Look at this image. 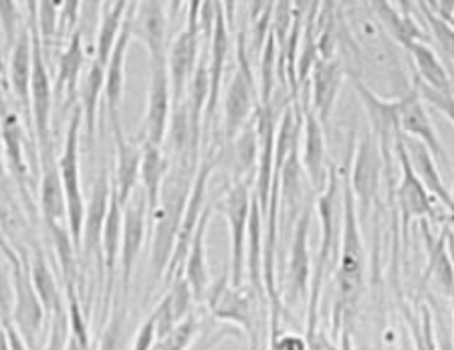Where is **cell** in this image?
<instances>
[{
    "mask_svg": "<svg viewBox=\"0 0 454 350\" xmlns=\"http://www.w3.org/2000/svg\"><path fill=\"white\" fill-rule=\"evenodd\" d=\"M360 215H357L354 193L348 185L343 188V227L341 243L335 266V296L332 310L333 342H341V350H349V337L354 330L364 288H365V247L362 239Z\"/></svg>",
    "mask_w": 454,
    "mask_h": 350,
    "instance_id": "6da1fadb",
    "label": "cell"
},
{
    "mask_svg": "<svg viewBox=\"0 0 454 350\" xmlns=\"http://www.w3.org/2000/svg\"><path fill=\"white\" fill-rule=\"evenodd\" d=\"M196 171L194 166L172 164L158 205L150 211V269L156 283H164Z\"/></svg>",
    "mask_w": 454,
    "mask_h": 350,
    "instance_id": "7a4b0ae2",
    "label": "cell"
},
{
    "mask_svg": "<svg viewBox=\"0 0 454 350\" xmlns=\"http://www.w3.org/2000/svg\"><path fill=\"white\" fill-rule=\"evenodd\" d=\"M210 318L215 322L231 324L245 334L247 340L261 337L259 310L261 302L251 286H234L231 282V269L226 266L224 274L218 280H212L207 298H204ZM267 306V304H265ZM269 308V306H267Z\"/></svg>",
    "mask_w": 454,
    "mask_h": 350,
    "instance_id": "3957f363",
    "label": "cell"
},
{
    "mask_svg": "<svg viewBox=\"0 0 454 350\" xmlns=\"http://www.w3.org/2000/svg\"><path fill=\"white\" fill-rule=\"evenodd\" d=\"M82 134H83V109L82 104L73 106L71 118L65 132L63 152L57 158L59 172H61L65 199H67V221L69 231L75 243L77 251L82 253V239H83V223H85V196L82 188Z\"/></svg>",
    "mask_w": 454,
    "mask_h": 350,
    "instance_id": "277c9868",
    "label": "cell"
},
{
    "mask_svg": "<svg viewBox=\"0 0 454 350\" xmlns=\"http://www.w3.org/2000/svg\"><path fill=\"white\" fill-rule=\"evenodd\" d=\"M253 188L251 179L231 182L224 193L216 199V209L226 219L231 231V282L234 286H243L247 272V242H248V225H251L253 211Z\"/></svg>",
    "mask_w": 454,
    "mask_h": 350,
    "instance_id": "5b68a950",
    "label": "cell"
},
{
    "mask_svg": "<svg viewBox=\"0 0 454 350\" xmlns=\"http://www.w3.org/2000/svg\"><path fill=\"white\" fill-rule=\"evenodd\" d=\"M254 90V76L247 55L245 33H240L237 39V69L232 73L224 96L223 142H231L234 136L243 132L247 123L253 122L256 106H259Z\"/></svg>",
    "mask_w": 454,
    "mask_h": 350,
    "instance_id": "8992f818",
    "label": "cell"
},
{
    "mask_svg": "<svg viewBox=\"0 0 454 350\" xmlns=\"http://www.w3.org/2000/svg\"><path fill=\"white\" fill-rule=\"evenodd\" d=\"M386 169L387 163L382 148H380L378 138L373 136L372 130H368V132L362 134L360 142H357L351 171L346 174L348 185L351 193H354L360 221H368L373 203L378 199L380 187H382Z\"/></svg>",
    "mask_w": 454,
    "mask_h": 350,
    "instance_id": "52a82bcc",
    "label": "cell"
},
{
    "mask_svg": "<svg viewBox=\"0 0 454 350\" xmlns=\"http://www.w3.org/2000/svg\"><path fill=\"white\" fill-rule=\"evenodd\" d=\"M33 85H31V114H33V140L39 160L53 156V99L55 85L51 84L47 69V53L39 39L36 28L33 31Z\"/></svg>",
    "mask_w": 454,
    "mask_h": 350,
    "instance_id": "ba28073f",
    "label": "cell"
},
{
    "mask_svg": "<svg viewBox=\"0 0 454 350\" xmlns=\"http://www.w3.org/2000/svg\"><path fill=\"white\" fill-rule=\"evenodd\" d=\"M20 261L12 267V286H14V304L11 322L27 340L33 350L43 345V328H45L47 310L43 306L39 294L33 286L31 266H28V253L20 250Z\"/></svg>",
    "mask_w": 454,
    "mask_h": 350,
    "instance_id": "9c48e42d",
    "label": "cell"
},
{
    "mask_svg": "<svg viewBox=\"0 0 454 350\" xmlns=\"http://www.w3.org/2000/svg\"><path fill=\"white\" fill-rule=\"evenodd\" d=\"M315 209L307 203L301 215L297 217L295 225L291 229L289 242V259L287 269H285V302L287 304H301L309 302L313 266L309 255V229Z\"/></svg>",
    "mask_w": 454,
    "mask_h": 350,
    "instance_id": "30bf717a",
    "label": "cell"
},
{
    "mask_svg": "<svg viewBox=\"0 0 454 350\" xmlns=\"http://www.w3.org/2000/svg\"><path fill=\"white\" fill-rule=\"evenodd\" d=\"M150 227V207L148 199L142 191V187L136 188L131 199L123 207V229H121V250H120V296L129 298L131 278H134V269L140 253L145 243V233Z\"/></svg>",
    "mask_w": 454,
    "mask_h": 350,
    "instance_id": "8fae6325",
    "label": "cell"
},
{
    "mask_svg": "<svg viewBox=\"0 0 454 350\" xmlns=\"http://www.w3.org/2000/svg\"><path fill=\"white\" fill-rule=\"evenodd\" d=\"M354 87L360 96L362 106L368 114L370 130L378 138L380 148L384 152V158L390 166V156H396V142L400 140V114L406 106L408 91L398 98H382L378 91H373L370 85H365L362 79L354 77Z\"/></svg>",
    "mask_w": 454,
    "mask_h": 350,
    "instance_id": "7c38bea8",
    "label": "cell"
},
{
    "mask_svg": "<svg viewBox=\"0 0 454 350\" xmlns=\"http://www.w3.org/2000/svg\"><path fill=\"white\" fill-rule=\"evenodd\" d=\"M396 160L400 166V182L396 187V205L400 213V225H402V237L408 243L410 225L414 221H428L434 217V196H432L419 174L414 172L412 164H410L404 134L400 136L396 142Z\"/></svg>",
    "mask_w": 454,
    "mask_h": 350,
    "instance_id": "4fadbf2b",
    "label": "cell"
},
{
    "mask_svg": "<svg viewBox=\"0 0 454 350\" xmlns=\"http://www.w3.org/2000/svg\"><path fill=\"white\" fill-rule=\"evenodd\" d=\"M168 0H131V39L140 41L148 51L150 65L166 63L168 57Z\"/></svg>",
    "mask_w": 454,
    "mask_h": 350,
    "instance_id": "5bb4252c",
    "label": "cell"
},
{
    "mask_svg": "<svg viewBox=\"0 0 454 350\" xmlns=\"http://www.w3.org/2000/svg\"><path fill=\"white\" fill-rule=\"evenodd\" d=\"M112 172L107 169L99 171L93 180L90 201L85 207V223H83V239H82V253L87 261H93L99 267L101 280H106L104 272V253H101V237H104L106 219L112 205Z\"/></svg>",
    "mask_w": 454,
    "mask_h": 350,
    "instance_id": "9a60e30c",
    "label": "cell"
},
{
    "mask_svg": "<svg viewBox=\"0 0 454 350\" xmlns=\"http://www.w3.org/2000/svg\"><path fill=\"white\" fill-rule=\"evenodd\" d=\"M172 107H174V98H172L170 77H168L166 63L150 65L148 99H145V112H144L137 142L164 146L168 126H170V118H172Z\"/></svg>",
    "mask_w": 454,
    "mask_h": 350,
    "instance_id": "2e32d148",
    "label": "cell"
},
{
    "mask_svg": "<svg viewBox=\"0 0 454 350\" xmlns=\"http://www.w3.org/2000/svg\"><path fill=\"white\" fill-rule=\"evenodd\" d=\"M115 142V160L112 172V188L123 205L131 199L140 185V166H142V142H131L123 132L121 115L109 118Z\"/></svg>",
    "mask_w": 454,
    "mask_h": 350,
    "instance_id": "e0dca14e",
    "label": "cell"
},
{
    "mask_svg": "<svg viewBox=\"0 0 454 350\" xmlns=\"http://www.w3.org/2000/svg\"><path fill=\"white\" fill-rule=\"evenodd\" d=\"M9 90L12 93L14 104L23 114L25 126L33 136V114H31V85H33V33L28 25L20 31L9 49Z\"/></svg>",
    "mask_w": 454,
    "mask_h": 350,
    "instance_id": "ac0fdd59",
    "label": "cell"
},
{
    "mask_svg": "<svg viewBox=\"0 0 454 350\" xmlns=\"http://www.w3.org/2000/svg\"><path fill=\"white\" fill-rule=\"evenodd\" d=\"M200 61V28L184 27V31L176 35L172 45L168 47L166 68L170 77V90L174 104L186 96L188 84L192 79L196 65Z\"/></svg>",
    "mask_w": 454,
    "mask_h": 350,
    "instance_id": "d6986e66",
    "label": "cell"
},
{
    "mask_svg": "<svg viewBox=\"0 0 454 350\" xmlns=\"http://www.w3.org/2000/svg\"><path fill=\"white\" fill-rule=\"evenodd\" d=\"M303 109V128H301V163L307 174V180L315 193H321L327 185L329 171L327 164V144L324 123L313 114V109L301 104Z\"/></svg>",
    "mask_w": 454,
    "mask_h": 350,
    "instance_id": "ffe728a7",
    "label": "cell"
},
{
    "mask_svg": "<svg viewBox=\"0 0 454 350\" xmlns=\"http://www.w3.org/2000/svg\"><path fill=\"white\" fill-rule=\"evenodd\" d=\"M343 79H346V65L338 57H319L307 79L311 85V104L307 106L313 109L324 126H327L338 104Z\"/></svg>",
    "mask_w": 454,
    "mask_h": 350,
    "instance_id": "44dd1931",
    "label": "cell"
},
{
    "mask_svg": "<svg viewBox=\"0 0 454 350\" xmlns=\"http://www.w3.org/2000/svg\"><path fill=\"white\" fill-rule=\"evenodd\" d=\"M0 138H3L6 166H9L14 187L19 188L27 203H31V193H28L31 172H28V163L25 156L27 138L20 115L14 109H4L3 118H0Z\"/></svg>",
    "mask_w": 454,
    "mask_h": 350,
    "instance_id": "7402d4cb",
    "label": "cell"
},
{
    "mask_svg": "<svg viewBox=\"0 0 454 350\" xmlns=\"http://www.w3.org/2000/svg\"><path fill=\"white\" fill-rule=\"evenodd\" d=\"M400 132L404 136H412L419 142H422L438 163L449 164V156H446L444 146L436 134L434 123L430 120L427 106H424V99L420 98L419 87H416V82L412 87H410L406 106L400 114Z\"/></svg>",
    "mask_w": 454,
    "mask_h": 350,
    "instance_id": "603a6c76",
    "label": "cell"
},
{
    "mask_svg": "<svg viewBox=\"0 0 454 350\" xmlns=\"http://www.w3.org/2000/svg\"><path fill=\"white\" fill-rule=\"evenodd\" d=\"M207 45H208V69H210V98H208L207 114H204V130H207L210 126V122L215 120L218 99H221L226 63H229V55L232 51L231 27L226 23L224 9H221V12H218L215 31H212V36Z\"/></svg>",
    "mask_w": 454,
    "mask_h": 350,
    "instance_id": "cb8c5ba5",
    "label": "cell"
},
{
    "mask_svg": "<svg viewBox=\"0 0 454 350\" xmlns=\"http://www.w3.org/2000/svg\"><path fill=\"white\" fill-rule=\"evenodd\" d=\"M215 203H208V207L204 209V213L199 221V227L192 237V243H190V250L186 253L184 267H182V275H184L190 290H192L196 304H202L204 298H207L210 290V267H208V253H207V231L210 223L212 209H215Z\"/></svg>",
    "mask_w": 454,
    "mask_h": 350,
    "instance_id": "d4e9b609",
    "label": "cell"
},
{
    "mask_svg": "<svg viewBox=\"0 0 454 350\" xmlns=\"http://www.w3.org/2000/svg\"><path fill=\"white\" fill-rule=\"evenodd\" d=\"M41 179H39V211L47 229L53 225H69L67 221V199L59 172L55 156L39 160Z\"/></svg>",
    "mask_w": 454,
    "mask_h": 350,
    "instance_id": "484cf974",
    "label": "cell"
},
{
    "mask_svg": "<svg viewBox=\"0 0 454 350\" xmlns=\"http://www.w3.org/2000/svg\"><path fill=\"white\" fill-rule=\"evenodd\" d=\"M194 306V294L186 278L182 274L176 275L170 283H166L164 296L160 298L156 308L152 310L158 322V337H164L176 324H180L186 316L192 314Z\"/></svg>",
    "mask_w": 454,
    "mask_h": 350,
    "instance_id": "4316f807",
    "label": "cell"
},
{
    "mask_svg": "<svg viewBox=\"0 0 454 350\" xmlns=\"http://www.w3.org/2000/svg\"><path fill=\"white\" fill-rule=\"evenodd\" d=\"M427 235V251L428 264L424 272V282H432L442 291L444 296H452L454 291V258L450 250L452 231L449 225L441 231V235H432L428 229H424Z\"/></svg>",
    "mask_w": 454,
    "mask_h": 350,
    "instance_id": "83f0119b",
    "label": "cell"
},
{
    "mask_svg": "<svg viewBox=\"0 0 454 350\" xmlns=\"http://www.w3.org/2000/svg\"><path fill=\"white\" fill-rule=\"evenodd\" d=\"M129 41H131V25H129V12H128L126 25H123L120 36H117L112 57H109V61L106 65L104 101H106V112L109 118L120 115L123 87H126V55H128Z\"/></svg>",
    "mask_w": 454,
    "mask_h": 350,
    "instance_id": "f1b7e54d",
    "label": "cell"
},
{
    "mask_svg": "<svg viewBox=\"0 0 454 350\" xmlns=\"http://www.w3.org/2000/svg\"><path fill=\"white\" fill-rule=\"evenodd\" d=\"M87 61V49L83 36L79 31L73 33L67 39V47L59 57L57 77H55V93L67 101H75L79 98L77 87L82 84V71Z\"/></svg>",
    "mask_w": 454,
    "mask_h": 350,
    "instance_id": "f546056e",
    "label": "cell"
},
{
    "mask_svg": "<svg viewBox=\"0 0 454 350\" xmlns=\"http://www.w3.org/2000/svg\"><path fill=\"white\" fill-rule=\"evenodd\" d=\"M172 160L164 150V146L142 142V166H140V185L148 199L150 211L158 205L162 187L170 174Z\"/></svg>",
    "mask_w": 454,
    "mask_h": 350,
    "instance_id": "4dcf8cb0",
    "label": "cell"
},
{
    "mask_svg": "<svg viewBox=\"0 0 454 350\" xmlns=\"http://www.w3.org/2000/svg\"><path fill=\"white\" fill-rule=\"evenodd\" d=\"M404 142H406L410 164H412L414 172L419 174L420 180L424 182L427 191L434 196L438 203H442V205L449 209L450 213H454V199L441 177V169H438L436 158L430 155V150L422 142H419V140L416 142L404 140Z\"/></svg>",
    "mask_w": 454,
    "mask_h": 350,
    "instance_id": "1f68e13d",
    "label": "cell"
},
{
    "mask_svg": "<svg viewBox=\"0 0 454 350\" xmlns=\"http://www.w3.org/2000/svg\"><path fill=\"white\" fill-rule=\"evenodd\" d=\"M104 87H106V65L98 60H91L90 69L82 84V91H79V104L83 109V134L90 146L95 140V130H98V112L99 104L104 99Z\"/></svg>",
    "mask_w": 454,
    "mask_h": 350,
    "instance_id": "d6a6232c",
    "label": "cell"
},
{
    "mask_svg": "<svg viewBox=\"0 0 454 350\" xmlns=\"http://www.w3.org/2000/svg\"><path fill=\"white\" fill-rule=\"evenodd\" d=\"M28 266H31V278L33 286L39 294L43 306H45L47 316H55L59 312L67 310V304L63 302L61 286H59V280L53 269H51L47 255L43 253L41 247H35L33 255H28Z\"/></svg>",
    "mask_w": 454,
    "mask_h": 350,
    "instance_id": "836d02e7",
    "label": "cell"
},
{
    "mask_svg": "<svg viewBox=\"0 0 454 350\" xmlns=\"http://www.w3.org/2000/svg\"><path fill=\"white\" fill-rule=\"evenodd\" d=\"M406 51L410 57H412V63L416 68V82H420L422 85H428L432 90L438 91H452L449 71L444 69L442 61L438 60L434 49H432L428 43L414 41L410 43Z\"/></svg>",
    "mask_w": 454,
    "mask_h": 350,
    "instance_id": "e575fe53",
    "label": "cell"
},
{
    "mask_svg": "<svg viewBox=\"0 0 454 350\" xmlns=\"http://www.w3.org/2000/svg\"><path fill=\"white\" fill-rule=\"evenodd\" d=\"M131 0H107L104 17H101L98 41H95V53L91 60H98L99 63L107 65L112 51L115 47L117 36H120L123 25H126L128 12H129Z\"/></svg>",
    "mask_w": 454,
    "mask_h": 350,
    "instance_id": "d590c367",
    "label": "cell"
},
{
    "mask_svg": "<svg viewBox=\"0 0 454 350\" xmlns=\"http://www.w3.org/2000/svg\"><path fill=\"white\" fill-rule=\"evenodd\" d=\"M112 314L101 334L99 350H121L126 342V324H128V300L121 296H114Z\"/></svg>",
    "mask_w": 454,
    "mask_h": 350,
    "instance_id": "8d00e7d4",
    "label": "cell"
},
{
    "mask_svg": "<svg viewBox=\"0 0 454 350\" xmlns=\"http://www.w3.org/2000/svg\"><path fill=\"white\" fill-rule=\"evenodd\" d=\"M202 324L204 322L196 316V312H192V314L186 316L180 324H176L170 332L164 334V337H158L152 350H186L192 345L194 338L199 337Z\"/></svg>",
    "mask_w": 454,
    "mask_h": 350,
    "instance_id": "74e56055",
    "label": "cell"
},
{
    "mask_svg": "<svg viewBox=\"0 0 454 350\" xmlns=\"http://www.w3.org/2000/svg\"><path fill=\"white\" fill-rule=\"evenodd\" d=\"M107 0H82V12H79V25L77 31L82 33L87 55L95 53V41H98V31L101 17H104Z\"/></svg>",
    "mask_w": 454,
    "mask_h": 350,
    "instance_id": "f35d334b",
    "label": "cell"
},
{
    "mask_svg": "<svg viewBox=\"0 0 454 350\" xmlns=\"http://www.w3.org/2000/svg\"><path fill=\"white\" fill-rule=\"evenodd\" d=\"M240 337H245V334L231 324L204 322L199 337L194 338L192 345H190L186 350H216L226 338H240Z\"/></svg>",
    "mask_w": 454,
    "mask_h": 350,
    "instance_id": "ab89813d",
    "label": "cell"
},
{
    "mask_svg": "<svg viewBox=\"0 0 454 350\" xmlns=\"http://www.w3.org/2000/svg\"><path fill=\"white\" fill-rule=\"evenodd\" d=\"M27 25L25 14L20 11V0H0V28H3L6 47L11 49L14 45Z\"/></svg>",
    "mask_w": 454,
    "mask_h": 350,
    "instance_id": "60d3db41",
    "label": "cell"
},
{
    "mask_svg": "<svg viewBox=\"0 0 454 350\" xmlns=\"http://www.w3.org/2000/svg\"><path fill=\"white\" fill-rule=\"evenodd\" d=\"M420 3H422L424 17H427L432 33H434L438 45H441L444 53L454 61V27L449 23V20L442 19L434 9H432L428 3H424V0H420Z\"/></svg>",
    "mask_w": 454,
    "mask_h": 350,
    "instance_id": "b9f144b4",
    "label": "cell"
},
{
    "mask_svg": "<svg viewBox=\"0 0 454 350\" xmlns=\"http://www.w3.org/2000/svg\"><path fill=\"white\" fill-rule=\"evenodd\" d=\"M69 337H71L69 316H67V310H63L59 312V314L49 318V332L45 340H43L41 350H67Z\"/></svg>",
    "mask_w": 454,
    "mask_h": 350,
    "instance_id": "7bdbcfd3",
    "label": "cell"
},
{
    "mask_svg": "<svg viewBox=\"0 0 454 350\" xmlns=\"http://www.w3.org/2000/svg\"><path fill=\"white\" fill-rule=\"evenodd\" d=\"M14 304V286H12V267L11 261L0 251V318L11 322Z\"/></svg>",
    "mask_w": 454,
    "mask_h": 350,
    "instance_id": "ee69618b",
    "label": "cell"
},
{
    "mask_svg": "<svg viewBox=\"0 0 454 350\" xmlns=\"http://www.w3.org/2000/svg\"><path fill=\"white\" fill-rule=\"evenodd\" d=\"M416 82V79H414ZM416 87H419L420 98L424 99V104H430L432 107H436L446 120H449L454 126V93L452 91H438L432 90L428 85H422L420 82H416Z\"/></svg>",
    "mask_w": 454,
    "mask_h": 350,
    "instance_id": "f6af8a7d",
    "label": "cell"
},
{
    "mask_svg": "<svg viewBox=\"0 0 454 350\" xmlns=\"http://www.w3.org/2000/svg\"><path fill=\"white\" fill-rule=\"evenodd\" d=\"M267 350H311V345L307 337H301V334L279 330L269 334Z\"/></svg>",
    "mask_w": 454,
    "mask_h": 350,
    "instance_id": "bcb514c9",
    "label": "cell"
},
{
    "mask_svg": "<svg viewBox=\"0 0 454 350\" xmlns=\"http://www.w3.org/2000/svg\"><path fill=\"white\" fill-rule=\"evenodd\" d=\"M158 340V322L153 312H150V316L144 320L137 328L134 342H131V350H152V346L156 345Z\"/></svg>",
    "mask_w": 454,
    "mask_h": 350,
    "instance_id": "7dc6e473",
    "label": "cell"
},
{
    "mask_svg": "<svg viewBox=\"0 0 454 350\" xmlns=\"http://www.w3.org/2000/svg\"><path fill=\"white\" fill-rule=\"evenodd\" d=\"M436 350H454V332L452 324L446 322L442 316H438V324L434 326Z\"/></svg>",
    "mask_w": 454,
    "mask_h": 350,
    "instance_id": "c3c4849f",
    "label": "cell"
},
{
    "mask_svg": "<svg viewBox=\"0 0 454 350\" xmlns=\"http://www.w3.org/2000/svg\"><path fill=\"white\" fill-rule=\"evenodd\" d=\"M9 326V340H11V350H33L31 346L27 345V340L20 337V332L14 328L12 322L6 324Z\"/></svg>",
    "mask_w": 454,
    "mask_h": 350,
    "instance_id": "681fc988",
    "label": "cell"
},
{
    "mask_svg": "<svg viewBox=\"0 0 454 350\" xmlns=\"http://www.w3.org/2000/svg\"><path fill=\"white\" fill-rule=\"evenodd\" d=\"M223 9H224L226 23H229L231 31H232V28H234V23H237V9H239V0H223Z\"/></svg>",
    "mask_w": 454,
    "mask_h": 350,
    "instance_id": "f907efd6",
    "label": "cell"
},
{
    "mask_svg": "<svg viewBox=\"0 0 454 350\" xmlns=\"http://www.w3.org/2000/svg\"><path fill=\"white\" fill-rule=\"evenodd\" d=\"M9 322H4L0 318V350H11V340H9Z\"/></svg>",
    "mask_w": 454,
    "mask_h": 350,
    "instance_id": "816d5d0a",
    "label": "cell"
},
{
    "mask_svg": "<svg viewBox=\"0 0 454 350\" xmlns=\"http://www.w3.org/2000/svg\"><path fill=\"white\" fill-rule=\"evenodd\" d=\"M186 6V0H168V11H170V19L174 20L178 17L180 11Z\"/></svg>",
    "mask_w": 454,
    "mask_h": 350,
    "instance_id": "f5cc1de1",
    "label": "cell"
},
{
    "mask_svg": "<svg viewBox=\"0 0 454 350\" xmlns=\"http://www.w3.org/2000/svg\"><path fill=\"white\" fill-rule=\"evenodd\" d=\"M392 4L396 6L402 14H412V0H392Z\"/></svg>",
    "mask_w": 454,
    "mask_h": 350,
    "instance_id": "db71d44e",
    "label": "cell"
},
{
    "mask_svg": "<svg viewBox=\"0 0 454 350\" xmlns=\"http://www.w3.org/2000/svg\"><path fill=\"white\" fill-rule=\"evenodd\" d=\"M400 350H416L414 342H412V338H410L408 332H404V337H402V340H400Z\"/></svg>",
    "mask_w": 454,
    "mask_h": 350,
    "instance_id": "11a10c76",
    "label": "cell"
},
{
    "mask_svg": "<svg viewBox=\"0 0 454 350\" xmlns=\"http://www.w3.org/2000/svg\"><path fill=\"white\" fill-rule=\"evenodd\" d=\"M248 350H262V337H254L248 340Z\"/></svg>",
    "mask_w": 454,
    "mask_h": 350,
    "instance_id": "9f6ffc18",
    "label": "cell"
},
{
    "mask_svg": "<svg viewBox=\"0 0 454 350\" xmlns=\"http://www.w3.org/2000/svg\"><path fill=\"white\" fill-rule=\"evenodd\" d=\"M357 4V0H340V6H343L346 11H351Z\"/></svg>",
    "mask_w": 454,
    "mask_h": 350,
    "instance_id": "6f0895ef",
    "label": "cell"
},
{
    "mask_svg": "<svg viewBox=\"0 0 454 350\" xmlns=\"http://www.w3.org/2000/svg\"><path fill=\"white\" fill-rule=\"evenodd\" d=\"M450 302H452V332H454V291H452V296H450Z\"/></svg>",
    "mask_w": 454,
    "mask_h": 350,
    "instance_id": "680465c9",
    "label": "cell"
}]
</instances>
